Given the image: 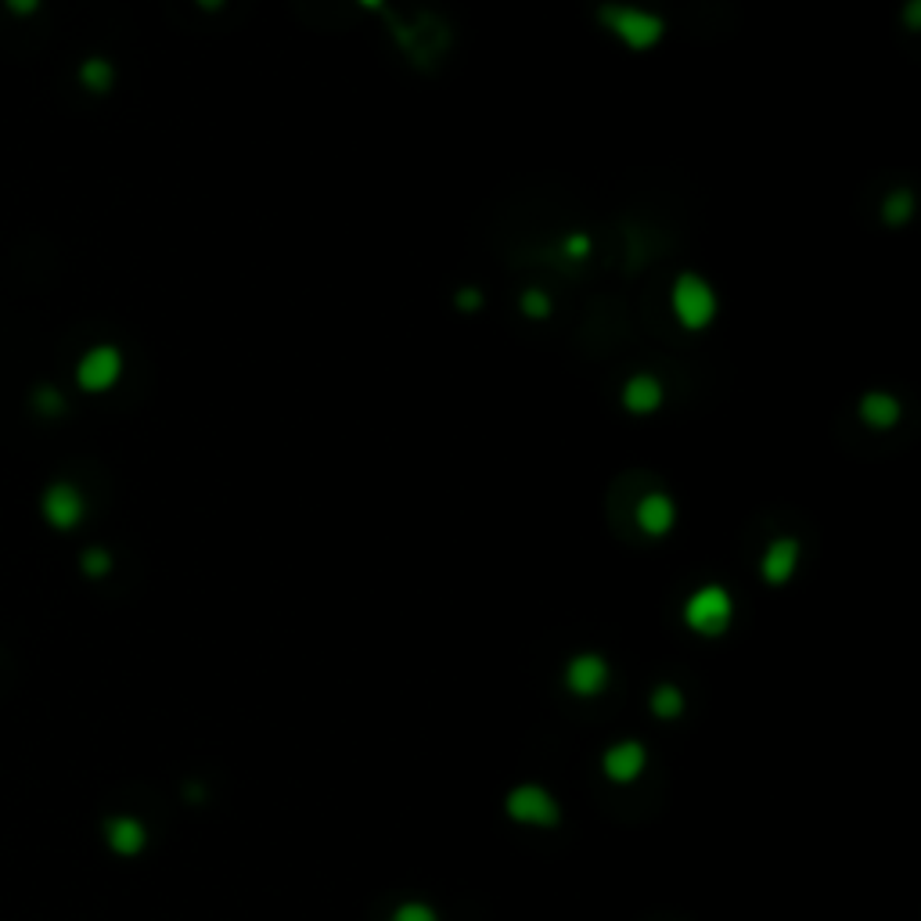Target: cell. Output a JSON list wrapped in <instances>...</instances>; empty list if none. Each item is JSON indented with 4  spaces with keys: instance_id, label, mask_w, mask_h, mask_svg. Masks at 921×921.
<instances>
[{
    "instance_id": "9a60e30c",
    "label": "cell",
    "mask_w": 921,
    "mask_h": 921,
    "mask_svg": "<svg viewBox=\"0 0 921 921\" xmlns=\"http://www.w3.org/2000/svg\"><path fill=\"white\" fill-rule=\"evenodd\" d=\"M911 216H914V191L911 188H892L886 194V202H881V220H886L889 227H903Z\"/></svg>"
},
{
    "instance_id": "d4e9b609",
    "label": "cell",
    "mask_w": 921,
    "mask_h": 921,
    "mask_svg": "<svg viewBox=\"0 0 921 921\" xmlns=\"http://www.w3.org/2000/svg\"><path fill=\"white\" fill-rule=\"evenodd\" d=\"M364 8H382V0H360Z\"/></svg>"
},
{
    "instance_id": "8fae6325",
    "label": "cell",
    "mask_w": 921,
    "mask_h": 921,
    "mask_svg": "<svg viewBox=\"0 0 921 921\" xmlns=\"http://www.w3.org/2000/svg\"><path fill=\"white\" fill-rule=\"evenodd\" d=\"M105 842H109V850L115 853V857H137V853H145V846H148V828L130 813L109 817Z\"/></svg>"
},
{
    "instance_id": "ffe728a7",
    "label": "cell",
    "mask_w": 921,
    "mask_h": 921,
    "mask_svg": "<svg viewBox=\"0 0 921 921\" xmlns=\"http://www.w3.org/2000/svg\"><path fill=\"white\" fill-rule=\"evenodd\" d=\"M518 310H523L526 317H533V321L548 317V314H551V300H548V292H540V289L523 292V300H518Z\"/></svg>"
},
{
    "instance_id": "7402d4cb",
    "label": "cell",
    "mask_w": 921,
    "mask_h": 921,
    "mask_svg": "<svg viewBox=\"0 0 921 921\" xmlns=\"http://www.w3.org/2000/svg\"><path fill=\"white\" fill-rule=\"evenodd\" d=\"M479 306H483V292L479 289H461L458 292V310H469L472 314V310H479Z\"/></svg>"
},
{
    "instance_id": "d6986e66",
    "label": "cell",
    "mask_w": 921,
    "mask_h": 921,
    "mask_svg": "<svg viewBox=\"0 0 921 921\" xmlns=\"http://www.w3.org/2000/svg\"><path fill=\"white\" fill-rule=\"evenodd\" d=\"M389 921H439V914H436V907H429V903L407 900V903H400L393 914H389Z\"/></svg>"
},
{
    "instance_id": "44dd1931",
    "label": "cell",
    "mask_w": 921,
    "mask_h": 921,
    "mask_svg": "<svg viewBox=\"0 0 921 921\" xmlns=\"http://www.w3.org/2000/svg\"><path fill=\"white\" fill-rule=\"evenodd\" d=\"M4 4L8 15H15V19H33L36 11L44 8V0H0Z\"/></svg>"
},
{
    "instance_id": "6da1fadb",
    "label": "cell",
    "mask_w": 921,
    "mask_h": 921,
    "mask_svg": "<svg viewBox=\"0 0 921 921\" xmlns=\"http://www.w3.org/2000/svg\"><path fill=\"white\" fill-rule=\"evenodd\" d=\"M670 306H673V317H677L681 328L687 332H703L709 328L712 321L720 314V303H717V292H712V284L695 274V270H684L673 281V292H670Z\"/></svg>"
},
{
    "instance_id": "ac0fdd59",
    "label": "cell",
    "mask_w": 921,
    "mask_h": 921,
    "mask_svg": "<svg viewBox=\"0 0 921 921\" xmlns=\"http://www.w3.org/2000/svg\"><path fill=\"white\" fill-rule=\"evenodd\" d=\"M65 407V396H61V389L58 385H36L33 389V411L36 414H44V418H55V414H61Z\"/></svg>"
},
{
    "instance_id": "5b68a950",
    "label": "cell",
    "mask_w": 921,
    "mask_h": 921,
    "mask_svg": "<svg viewBox=\"0 0 921 921\" xmlns=\"http://www.w3.org/2000/svg\"><path fill=\"white\" fill-rule=\"evenodd\" d=\"M504 813L518 824H533V828H554L562 821V807L543 785H515L508 799H504Z\"/></svg>"
},
{
    "instance_id": "277c9868",
    "label": "cell",
    "mask_w": 921,
    "mask_h": 921,
    "mask_svg": "<svg viewBox=\"0 0 921 921\" xmlns=\"http://www.w3.org/2000/svg\"><path fill=\"white\" fill-rule=\"evenodd\" d=\"M72 379H76V389L87 396L109 393V389H115V382L123 379V349L112 346V342L90 346L87 353L76 360Z\"/></svg>"
},
{
    "instance_id": "8992f818",
    "label": "cell",
    "mask_w": 921,
    "mask_h": 921,
    "mask_svg": "<svg viewBox=\"0 0 921 921\" xmlns=\"http://www.w3.org/2000/svg\"><path fill=\"white\" fill-rule=\"evenodd\" d=\"M41 515H44V523L50 529H58V533H69V529H76L83 523V515H87V497H83V490L76 486V483H65V479H58V483H50L44 493H41Z\"/></svg>"
},
{
    "instance_id": "603a6c76",
    "label": "cell",
    "mask_w": 921,
    "mask_h": 921,
    "mask_svg": "<svg viewBox=\"0 0 921 921\" xmlns=\"http://www.w3.org/2000/svg\"><path fill=\"white\" fill-rule=\"evenodd\" d=\"M565 252H569V256H580V259H583V256L591 252V242L583 238V235H573V238L565 242Z\"/></svg>"
},
{
    "instance_id": "3957f363",
    "label": "cell",
    "mask_w": 921,
    "mask_h": 921,
    "mask_svg": "<svg viewBox=\"0 0 921 921\" xmlns=\"http://www.w3.org/2000/svg\"><path fill=\"white\" fill-rule=\"evenodd\" d=\"M602 25L613 36H619L630 50H652L666 33V22L652 15L644 8H630V4H605L602 8Z\"/></svg>"
},
{
    "instance_id": "7a4b0ae2",
    "label": "cell",
    "mask_w": 921,
    "mask_h": 921,
    "mask_svg": "<svg viewBox=\"0 0 921 921\" xmlns=\"http://www.w3.org/2000/svg\"><path fill=\"white\" fill-rule=\"evenodd\" d=\"M731 619H734V598L720 583H706V587H698L684 602V622L698 638H723L731 630Z\"/></svg>"
},
{
    "instance_id": "4fadbf2b",
    "label": "cell",
    "mask_w": 921,
    "mask_h": 921,
    "mask_svg": "<svg viewBox=\"0 0 921 921\" xmlns=\"http://www.w3.org/2000/svg\"><path fill=\"white\" fill-rule=\"evenodd\" d=\"M663 400H666L663 382L648 371L633 374V379L622 385V407H627L630 414H641V418L644 414H655L659 407H663Z\"/></svg>"
},
{
    "instance_id": "52a82bcc",
    "label": "cell",
    "mask_w": 921,
    "mask_h": 921,
    "mask_svg": "<svg viewBox=\"0 0 921 921\" xmlns=\"http://www.w3.org/2000/svg\"><path fill=\"white\" fill-rule=\"evenodd\" d=\"M608 681H613V666L598 652H580L565 663V687L576 698H598Z\"/></svg>"
},
{
    "instance_id": "e0dca14e",
    "label": "cell",
    "mask_w": 921,
    "mask_h": 921,
    "mask_svg": "<svg viewBox=\"0 0 921 921\" xmlns=\"http://www.w3.org/2000/svg\"><path fill=\"white\" fill-rule=\"evenodd\" d=\"M80 573L87 580H105L112 573V551L109 548H87L80 554Z\"/></svg>"
},
{
    "instance_id": "7c38bea8",
    "label": "cell",
    "mask_w": 921,
    "mask_h": 921,
    "mask_svg": "<svg viewBox=\"0 0 921 921\" xmlns=\"http://www.w3.org/2000/svg\"><path fill=\"white\" fill-rule=\"evenodd\" d=\"M900 418H903L900 400L892 393H886V389H872V393L861 396V422L867 425V429L889 433V429H897Z\"/></svg>"
},
{
    "instance_id": "2e32d148",
    "label": "cell",
    "mask_w": 921,
    "mask_h": 921,
    "mask_svg": "<svg viewBox=\"0 0 921 921\" xmlns=\"http://www.w3.org/2000/svg\"><path fill=\"white\" fill-rule=\"evenodd\" d=\"M648 706L659 720H677L684 712V692L677 684H655L652 687V698H648Z\"/></svg>"
},
{
    "instance_id": "ba28073f",
    "label": "cell",
    "mask_w": 921,
    "mask_h": 921,
    "mask_svg": "<svg viewBox=\"0 0 921 921\" xmlns=\"http://www.w3.org/2000/svg\"><path fill=\"white\" fill-rule=\"evenodd\" d=\"M648 767V749L638 738H627V742H616L605 749L602 756V771L613 785H633Z\"/></svg>"
},
{
    "instance_id": "cb8c5ba5",
    "label": "cell",
    "mask_w": 921,
    "mask_h": 921,
    "mask_svg": "<svg viewBox=\"0 0 921 921\" xmlns=\"http://www.w3.org/2000/svg\"><path fill=\"white\" fill-rule=\"evenodd\" d=\"M194 4H199L202 11H220V8L227 4V0H194Z\"/></svg>"
},
{
    "instance_id": "5bb4252c",
    "label": "cell",
    "mask_w": 921,
    "mask_h": 921,
    "mask_svg": "<svg viewBox=\"0 0 921 921\" xmlns=\"http://www.w3.org/2000/svg\"><path fill=\"white\" fill-rule=\"evenodd\" d=\"M76 80H80L87 94H109L115 87V65L101 55H90L80 61V69H76Z\"/></svg>"
},
{
    "instance_id": "30bf717a",
    "label": "cell",
    "mask_w": 921,
    "mask_h": 921,
    "mask_svg": "<svg viewBox=\"0 0 921 921\" xmlns=\"http://www.w3.org/2000/svg\"><path fill=\"white\" fill-rule=\"evenodd\" d=\"M633 518H638L641 533L666 537L670 529L677 526V504H673V497H670V493H663V490L644 493V497L638 501V512H633Z\"/></svg>"
},
{
    "instance_id": "9c48e42d",
    "label": "cell",
    "mask_w": 921,
    "mask_h": 921,
    "mask_svg": "<svg viewBox=\"0 0 921 921\" xmlns=\"http://www.w3.org/2000/svg\"><path fill=\"white\" fill-rule=\"evenodd\" d=\"M799 569V540L796 537H777L767 543V551L760 558V576L771 587H785Z\"/></svg>"
}]
</instances>
